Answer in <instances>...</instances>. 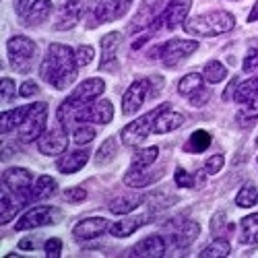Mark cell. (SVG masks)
Masks as SVG:
<instances>
[{
	"label": "cell",
	"mask_w": 258,
	"mask_h": 258,
	"mask_svg": "<svg viewBox=\"0 0 258 258\" xmlns=\"http://www.w3.org/2000/svg\"><path fill=\"white\" fill-rule=\"evenodd\" d=\"M248 21H250V23H254V21H258V3H256V7L252 9V13H250Z\"/></svg>",
	"instance_id": "51"
},
{
	"label": "cell",
	"mask_w": 258,
	"mask_h": 258,
	"mask_svg": "<svg viewBox=\"0 0 258 258\" xmlns=\"http://www.w3.org/2000/svg\"><path fill=\"white\" fill-rule=\"evenodd\" d=\"M157 178H161V171L151 174V171H147V169H128V174L124 176V184L131 188H143Z\"/></svg>",
	"instance_id": "27"
},
{
	"label": "cell",
	"mask_w": 258,
	"mask_h": 258,
	"mask_svg": "<svg viewBox=\"0 0 258 258\" xmlns=\"http://www.w3.org/2000/svg\"><path fill=\"white\" fill-rule=\"evenodd\" d=\"M211 133H207V131H195L190 135V139L186 141V145H184V151L186 153H203V151H207V149L211 147Z\"/></svg>",
	"instance_id": "29"
},
{
	"label": "cell",
	"mask_w": 258,
	"mask_h": 258,
	"mask_svg": "<svg viewBox=\"0 0 258 258\" xmlns=\"http://www.w3.org/2000/svg\"><path fill=\"white\" fill-rule=\"evenodd\" d=\"M62 221V211L56 207H35L29 209L23 217H21L15 225L17 231H27V229H35L41 225H52Z\"/></svg>",
	"instance_id": "7"
},
{
	"label": "cell",
	"mask_w": 258,
	"mask_h": 258,
	"mask_svg": "<svg viewBox=\"0 0 258 258\" xmlns=\"http://www.w3.org/2000/svg\"><path fill=\"white\" fill-rule=\"evenodd\" d=\"M33 176L31 171L25 167H9L3 171V186H7L11 192H15L17 197L23 199V203H27V195L33 186Z\"/></svg>",
	"instance_id": "8"
},
{
	"label": "cell",
	"mask_w": 258,
	"mask_h": 258,
	"mask_svg": "<svg viewBox=\"0 0 258 258\" xmlns=\"http://www.w3.org/2000/svg\"><path fill=\"white\" fill-rule=\"evenodd\" d=\"M118 155V141L114 137L110 139H105L103 145L99 147V151H97V157H95V163L97 165H107L110 161H114Z\"/></svg>",
	"instance_id": "33"
},
{
	"label": "cell",
	"mask_w": 258,
	"mask_h": 258,
	"mask_svg": "<svg viewBox=\"0 0 258 258\" xmlns=\"http://www.w3.org/2000/svg\"><path fill=\"white\" fill-rule=\"evenodd\" d=\"M209 97H211V91L203 87V89H199L197 93H192V95H190V103L195 105V107H201V105H205V103L209 101Z\"/></svg>",
	"instance_id": "44"
},
{
	"label": "cell",
	"mask_w": 258,
	"mask_h": 258,
	"mask_svg": "<svg viewBox=\"0 0 258 258\" xmlns=\"http://www.w3.org/2000/svg\"><path fill=\"white\" fill-rule=\"evenodd\" d=\"M167 244L159 235H147L145 240H141L137 246L128 250V256H139V258H161L165 256Z\"/></svg>",
	"instance_id": "17"
},
{
	"label": "cell",
	"mask_w": 258,
	"mask_h": 258,
	"mask_svg": "<svg viewBox=\"0 0 258 258\" xmlns=\"http://www.w3.org/2000/svg\"><path fill=\"white\" fill-rule=\"evenodd\" d=\"M64 199L71 201V203L85 201V199H87V190H85V188H71V190L64 192Z\"/></svg>",
	"instance_id": "45"
},
{
	"label": "cell",
	"mask_w": 258,
	"mask_h": 258,
	"mask_svg": "<svg viewBox=\"0 0 258 258\" xmlns=\"http://www.w3.org/2000/svg\"><path fill=\"white\" fill-rule=\"evenodd\" d=\"M56 192V180L50 178V176H39L31 190H29V195H27V203H37V201H44L48 197H52Z\"/></svg>",
	"instance_id": "19"
},
{
	"label": "cell",
	"mask_w": 258,
	"mask_h": 258,
	"mask_svg": "<svg viewBox=\"0 0 258 258\" xmlns=\"http://www.w3.org/2000/svg\"><path fill=\"white\" fill-rule=\"evenodd\" d=\"M258 67V50H250L248 54H246V60H244V64H242V69H244V73H250V71H254Z\"/></svg>",
	"instance_id": "46"
},
{
	"label": "cell",
	"mask_w": 258,
	"mask_h": 258,
	"mask_svg": "<svg viewBox=\"0 0 258 258\" xmlns=\"http://www.w3.org/2000/svg\"><path fill=\"white\" fill-rule=\"evenodd\" d=\"M93 139H95V131L87 124H81L79 128H75V133H73V141L77 145H89Z\"/></svg>",
	"instance_id": "37"
},
{
	"label": "cell",
	"mask_w": 258,
	"mask_h": 258,
	"mask_svg": "<svg viewBox=\"0 0 258 258\" xmlns=\"http://www.w3.org/2000/svg\"><path fill=\"white\" fill-rule=\"evenodd\" d=\"M77 52L62 44H50L44 60L39 64V77L54 89H69L77 79Z\"/></svg>",
	"instance_id": "1"
},
{
	"label": "cell",
	"mask_w": 258,
	"mask_h": 258,
	"mask_svg": "<svg viewBox=\"0 0 258 258\" xmlns=\"http://www.w3.org/2000/svg\"><path fill=\"white\" fill-rule=\"evenodd\" d=\"M69 131H64V128H52V131L44 133L39 139H37V149L39 153L44 155H60L64 149L69 145V139H67Z\"/></svg>",
	"instance_id": "13"
},
{
	"label": "cell",
	"mask_w": 258,
	"mask_h": 258,
	"mask_svg": "<svg viewBox=\"0 0 258 258\" xmlns=\"http://www.w3.org/2000/svg\"><path fill=\"white\" fill-rule=\"evenodd\" d=\"M145 223H147V215L131 217V219H124V221H116L114 225H110V233L114 235V238H128V235H133Z\"/></svg>",
	"instance_id": "25"
},
{
	"label": "cell",
	"mask_w": 258,
	"mask_h": 258,
	"mask_svg": "<svg viewBox=\"0 0 258 258\" xmlns=\"http://www.w3.org/2000/svg\"><path fill=\"white\" fill-rule=\"evenodd\" d=\"M235 205L242 207V209H250V207L258 205V186L256 184H244L238 195H235Z\"/></svg>",
	"instance_id": "32"
},
{
	"label": "cell",
	"mask_w": 258,
	"mask_h": 258,
	"mask_svg": "<svg viewBox=\"0 0 258 258\" xmlns=\"http://www.w3.org/2000/svg\"><path fill=\"white\" fill-rule=\"evenodd\" d=\"M89 161V151H75L69 155H62L56 163L58 171L62 174H77L79 169H83V165Z\"/></svg>",
	"instance_id": "21"
},
{
	"label": "cell",
	"mask_w": 258,
	"mask_h": 258,
	"mask_svg": "<svg viewBox=\"0 0 258 258\" xmlns=\"http://www.w3.org/2000/svg\"><path fill=\"white\" fill-rule=\"evenodd\" d=\"M223 163H225V157L217 153V155H213V157L207 159V163H205V171H207V174H211V176H215V174H219V171H221Z\"/></svg>",
	"instance_id": "39"
},
{
	"label": "cell",
	"mask_w": 258,
	"mask_h": 258,
	"mask_svg": "<svg viewBox=\"0 0 258 258\" xmlns=\"http://www.w3.org/2000/svg\"><path fill=\"white\" fill-rule=\"evenodd\" d=\"M0 95H3V103H9L15 97V83H13V79H3V83H0Z\"/></svg>",
	"instance_id": "41"
},
{
	"label": "cell",
	"mask_w": 258,
	"mask_h": 258,
	"mask_svg": "<svg viewBox=\"0 0 258 258\" xmlns=\"http://www.w3.org/2000/svg\"><path fill=\"white\" fill-rule=\"evenodd\" d=\"M44 250H46V256H50V258H58V256L62 254V242H60L58 238H50V240L46 242Z\"/></svg>",
	"instance_id": "42"
},
{
	"label": "cell",
	"mask_w": 258,
	"mask_h": 258,
	"mask_svg": "<svg viewBox=\"0 0 258 258\" xmlns=\"http://www.w3.org/2000/svg\"><path fill=\"white\" fill-rule=\"evenodd\" d=\"M120 39L122 35L118 31H112L101 37V64L99 71L103 73H118L120 64H118V48H120Z\"/></svg>",
	"instance_id": "12"
},
{
	"label": "cell",
	"mask_w": 258,
	"mask_h": 258,
	"mask_svg": "<svg viewBox=\"0 0 258 258\" xmlns=\"http://www.w3.org/2000/svg\"><path fill=\"white\" fill-rule=\"evenodd\" d=\"M83 0H69V3H64L60 9H58V13H56V21H54V27L58 29V31H67V29H71L77 21H79V17H81V11H83Z\"/></svg>",
	"instance_id": "18"
},
{
	"label": "cell",
	"mask_w": 258,
	"mask_h": 258,
	"mask_svg": "<svg viewBox=\"0 0 258 258\" xmlns=\"http://www.w3.org/2000/svg\"><path fill=\"white\" fill-rule=\"evenodd\" d=\"M21 250H35L39 246V240H21Z\"/></svg>",
	"instance_id": "50"
},
{
	"label": "cell",
	"mask_w": 258,
	"mask_h": 258,
	"mask_svg": "<svg viewBox=\"0 0 258 258\" xmlns=\"http://www.w3.org/2000/svg\"><path fill=\"white\" fill-rule=\"evenodd\" d=\"M203 77H205L207 83H221L227 77V69L219 60H211V62H207V67L203 71Z\"/></svg>",
	"instance_id": "35"
},
{
	"label": "cell",
	"mask_w": 258,
	"mask_h": 258,
	"mask_svg": "<svg viewBox=\"0 0 258 258\" xmlns=\"http://www.w3.org/2000/svg\"><path fill=\"white\" fill-rule=\"evenodd\" d=\"M93 56H95V52H93L91 46H81L77 50V62H79V67H87V64H91Z\"/></svg>",
	"instance_id": "40"
},
{
	"label": "cell",
	"mask_w": 258,
	"mask_h": 258,
	"mask_svg": "<svg viewBox=\"0 0 258 258\" xmlns=\"http://www.w3.org/2000/svg\"><path fill=\"white\" fill-rule=\"evenodd\" d=\"M29 3L31 0H15V11L17 13H27V9L31 7Z\"/></svg>",
	"instance_id": "49"
},
{
	"label": "cell",
	"mask_w": 258,
	"mask_h": 258,
	"mask_svg": "<svg viewBox=\"0 0 258 258\" xmlns=\"http://www.w3.org/2000/svg\"><path fill=\"white\" fill-rule=\"evenodd\" d=\"M3 213H0V223L3 225H7L15 215H17V211H19V207H25V205H21L23 201H19V197L15 195V192H11L7 186H3Z\"/></svg>",
	"instance_id": "24"
},
{
	"label": "cell",
	"mask_w": 258,
	"mask_h": 258,
	"mask_svg": "<svg viewBox=\"0 0 258 258\" xmlns=\"http://www.w3.org/2000/svg\"><path fill=\"white\" fill-rule=\"evenodd\" d=\"M203 75L201 73H188L180 83H178V91L180 95H192V93H197L199 89H203Z\"/></svg>",
	"instance_id": "34"
},
{
	"label": "cell",
	"mask_w": 258,
	"mask_h": 258,
	"mask_svg": "<svg viewBox=\"0 0 258 258\" xmlns=\"http://www.w3.org/2000/svg\"><path fill=\"white\" fill-rule=\"evenodd\" d=\"M145 199L139 195V192H131V195H122V197H116L112 203H110V211L114 215H128L133 213L137 207H141Z\"/></svg>",
	"instance_id": "23"
},
{
	"label": "cell",
	"mask_w": 258,
	"mask_h": 258,
	"mask_svg": "<svg viewBox=\"0 0 258 258\" xmlns=\"http://www.w3.org/2000/svg\"><path fill=\"white\" fill-rule=\"evenodd\" d=\"M167 105H169V103H161V105L153 107L151 112H147L145 116H141V118H137L135 122H131L128 126H124L122 133H120L122 143H124L126 147H137V145H141L149 135L153 133V126H155L157 116H159L163 110H167Z\"/></svg>",
	"instance_id": "4"
},
{
	"label": "cell",
	"mask_w": 258,
	"mask_h": 258,
	"mask_svg": "<svg viewBox=\"0 0 258 258\" xmlns=\"http://www.w3.org/2000/svg\"><path fill=\"white\" fill-rule=\"evenodd\" d=\"M159 155V149L157 147H147V149H141V151L135 153L133 157V163H131V169H149L155 159Z\"/></svg>",
	"instance_id": "30"
},
{
	"label": "cell",
	"mask_w": 258,
	"mask_h": 258,
	"mask_svg": "<svg viewBox=\"0 0 258 258\" xmlns=\"http://www.w3.org/2000/svg\"><path fill=\"white\" fill-rule=\"evenodd\" d=\"M197 50H199V41H195V39H169L155 50V54H157L155 58H161L165 67L174 69L182 60H186L190 54H195Z\"/></svg>",
	"instance_id": "5"
},
{
	"label": "cell",
	"mask_w": 258,
	"mask_h": 258,
	"mask_svg": "<svg viewBox=\"0 0 258 258\" xmlns=\"http://www.w3.org/2000/svg\"><path fill=\"white\" fill-rule=\"evenodd\" d=\"M114 118V107L107 99L87 103L75 114V122H95V124H110Z\"/></svg>",
	"instance_id": "11"
},
{
	"label": "cell",
	"mask_w": 258,
	"mask_h": 258,
	"mask_svg": "<svg viewBox=\"0 0 258 258\" xmlns=\"http://www.w3.org/2000/svg\"><path fill=\"white\" fill-rule=\"evenodd\" d=\"M149 87H151V81H149V77H147V79L135 81L131 87L126 89V93L122 95V112L126 116H131L137 110H141V105L145 103L147 95H151V89Z\"/></svg>",
	"instance_id": "10"
},
{
	"label": "cell",
	"mask_w": 258,
	"mask_h": 258,
	"mask_svg": "<svg viewBox=\"0 0 258 258\" xmlns=\"http://www.w3.org/2000/svg\"><path fill=\"white\" fill-rule=\"evenodd\" d=\"M29 112V105H23V107H15L11 112H3V118H0V131H3V137L11 131H15L17 126L23 124L25 116Z\"/></svg>",
	"instance_id": "26"
},
{
	"label": "cell",
	"mask_w": 258,
	"mask_h": 258,
	"mask_svg": "<svg viewBox=\"0 0 258 258\" xmlns=\"http://www.w3.org/2000/svg\"><path fill=\"white\" fill-rule=\"evenodd\" d=\"M256 145H258V139H256Z\"/></svg>",
	"instance_id": "52"
},
{
	"label": "cell",
	"mask_w": 258,
	"mask_h": 258,
	"mask_svg": "<svg viewBox=\"0 0 258 258\" xmlns=\"http://www.w3.org/2000/svg\"><path fill=\"white\" fill-rule=\"evenodd\" d=\"M256 95H258V79H250V81H244V83H240L238 87H235L233 101L235 103H248Z\"/></svg>",
	"instance_id": "31"
},
{
	"label": "cell",
	"mask_w": 258,
	"mask_h": 258,
	"mask_svg": "<svg viewBox=\"0 0 258 258\" xmlns=\"http://www.w3.org/2000/svg\"><path fill=\"white\" fill-rule=\"evenodd\" d=\"M184 124V116L178 114V112H171L169 107L163 110L157 120H155V126H153V133L157 135H165V133H171V131H178V128Z\"/></svg>",
	"instance_id": "20"
},
{
	"label": "cell",
	"mask_w": 258,
	"mask_h": 258,
	"mask_svg": "<svg viewBox=\"0 0 258 258\" xmlns=\"http://www.w3.org/2000/svg\"><path fill=\"white\" fill-rule=\"evenodd\" d=\"M235 27V19L227 11H211L184 21V31L197 37H215Z\"/></svg>",
	"instance_id": "2"
},
{
	"label": "cell",
	"mask_w": 258,
	"mask_h": 258,
	"mask_svg": "<svg viewBox=\"0 0 258 258\" xmlns=\"http://www.w3.org/2000/svg\"><path fill=\"white\" fill-rule=\"evenodd\" d=\"M7 52H9V60L15 71L25 75L35 67L37 44L33 39H29L25 35H13L7 41Z\"/></svg>",
	"instance_id": "3"
},
{
	"label": "cell",
	"mask_w": 258,
	"mask_h": 258,
	"mask_svg": "<svg viewBox=\"0 0 258 258\" xmlns=\"http://www.w3.org/2000/svg\"><path fill=\"white\" fill-rule=\"evenodd\" d=\"M192 7V0H171V3L165 7V11L155 19V23L151 25V29H159V27H165V29H174L178 27L180 23L186 21V15Z\"/></svg>",
	"instance_id": "9"
},
{
	"label": "cell",
	"mask_w": 258,
	"mask_h": 258,
	"mask_svg": "<svg viewBox=\"0 0 258 258\" xmlns=\"http://www.w3.org/2000/svg\"><path fill=\"white\" fill-rule=\"evenodd\" d=\"M19 93H21V97H31V95H35V93H37V85H35L33 81H27V83L21 85Z\"/></svg>",
	"instance_id": "47"
},
{
	"label": "cell",
	"mask_w": 258,
	"mask_h": 258,
	"mask_svg": "<svg viewBox=\"0 0 258 258\" xmlns=\"http://www.w3.org/2000/svg\"><path fill=\"white\" fill-rule=\"evenodd\" d=\"M46 118H48V105L46 103H31L23 124L19 126V141L31 143V141L39 139L44 135Z\"/></svg>",
	"instance_id": "6"
},
{
	"label": "cell",
	"mask_w": 258,
	"mask_h": 258,
	"mask_svg": "<svg viewBox=\"0 0 258 258\" xmlns=\"http://www.w3.org/2000/svg\"><path fill=\"white\" fill-rule=\"evenodd\" d=\"M131 3L133 0H99L97 7L93 9L95 21L97 23H110V21L124 17Z\"/></svg>",
	"instance_id": "16"
},
{
	"label": "cell",
	"mask_w": 258,
	"mask_h": 258,
	"mask_svg": "<svg viewBox=\"0 0 258 258\" xmlns=\"http://www.w3.org/2000/svg\"><path fill=\"white\" fill-rule=\"evenodd\" d=\"M50 15H52V3L50 0H37V3H33L25 13V25L27 27L41 25Z\"/></svg>",
	"instance_id": "22"
},
{
	"label": "cell",
	"mask_w": 258,
	"mask_h": 258,
	"mask_svg": "<svg viewBox=\"0 0 258 258\" xmlns=\"http://www.w3.org/2000/svg\"><path fill=\"white\" fill-rule=\"evenodd\" d=\"M167 229L171 233V240H174L176 246H180V248L192 244L199 238V233H201V225L197 221H182V219L169 221Z\"/></svg>",
	"instance_id": "15"
},
{
	"label": "cell",
	"mask_w": 258,
	"mask_h": 258,
	"mask_svg": "<svg viewBox=\"0 0 258 258\" xmlns=\"http://www.w3.org/2000/svg\"><path fill=\"white\" fill-rule=\"evenodd\" d=\"M229 242L227 240H215V242H211L203 252H201V256L203 258H215V256H229Z\"/></svg>",
	"instance_id": "36"
},
{
	"label": "cell",
	"mask_w": 258,
	"mask_h": 258,
	"mask_svg": "<svg viewBox=\"0 0 258 258\" xmlns=\"http://www.w3.org/2000/svg\"><path fill=\"white\" fill-rule=\"evenodd\" d=\"M254 118H258V95L250 99L248 103H244L240 112V120H254Z\"/></svg>",
	"instance_id": "38"
},
{
	"label": "cell",
	"mask_w": 258,
	"mask_h": 258,
	"mask_svg": "<svg viewBox=\"0 0 258 258\" xmlns=\"http://www.w3.org/2000/svg\"><path fill=\"white\" fill-rule=\"evenodd\" d=\"M174 180H176V184H178L180 188H192V184H195V180H192V176L188 174V171H184L182 167H178V169H176V176H174Z\"/></svg>",
	"instance_id": "43"
},
{
	"label": "cell",
	"mask_w": 258,
	"mask_h": 258,
	"mask_svg": "<svg viewBox=\"0 0 258 258\" xmlns=\"http://www.w3.org/2000/svg\"><path fill=\"white\" fill-rule=\"evenodd\" d=\"M223 225H225V213H217L213 217V221H211V231L217 233V229H221Z\"/></svg>",
	"instance_id": "48"
},
{
	"label": "cell",
	"mask_w": 258,
	"mask_h": 258,
	"mask_svg": "<svg viewBox=\"0 0 258 258\" xmlns=\"http://www.w3.org/2000/svg\"><path fill=\"white\" fill-rule=\"evenodd\" d=\"M110 231V223L103 217H89L83 219L73 227V238L77 242H87V240H95L101 233Z\"/></svg>",
	"instance_id": "14"
},
{
	"label": "cell",
	"mask_w": 258,
	"mask_h": 258,
	"mask_svg": "<svg viewBox=\"0 0 258 258\" xmlns=\"http://www.w3.org/2000/svg\"><path fill=\"white\" fill-rule=\"evenodd\" d=\"M240 242L242 244H258V213L248 215L240 223Z\"/></svg>",
	"instance_id": "28"
}]
</instances>
